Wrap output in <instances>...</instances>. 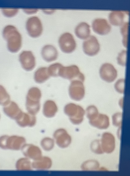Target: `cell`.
<instances>
[{"instance_id":"6da1fadb","label":"cell","mask_w":130,"mask_h":176,"mask_svg":"<svg viewBox=\"0 0 130 176\" xmlns=\"http://www.w3.org/2000/svg\"><path fill=\"white\" fill-rule=\"evenodd\" d=\"M3 35L7 41V48L10 52L16 53L20 50L22 45V37L15 27L11 25L6 26L3 30Z\"/></svg>"},{"instance_id":"7a4b0ae2","label":"cell","mask_w":130,"mask_h":176,"mask_svg":"<svg viewBox=\"0 0 130 176\" xmlns=\"http://www.w3.org/2000/svg\"><path fill=\"white\" fill-rule=\"evenodd\" d=\"M41 95L40 90L37 87H32L29 90L26 103V108L29 113L35 115L39 112Z\"/></svg>"},{"instance_id":"3957f363","label":"cell","mask_w":130,"mask_h":176,"mask_svg":"<svg viewBox=\"0 0 130 176\" xmlns=\"http://www.w3.org/2000/svg\"><path fill=\"white\" fill-rule=\"evenodd\" d=\"M64 112L69 117L71 122L79 124L83 121L85 111L80 106L70 103L67 104L64 108Z\"/></svg>"},{"instance_id":"277c9868","label":"cell","mask_w":130,"mask_h":176,"mask_svg":"<svg viewBox=\"0 0 130 176\" xmlns=\"http://www.w3.org/2000/svg\"><path fill=\"white\" fill-rule=\"evenodd\" d=\"M59 76L71 81L77 79L84 82L85 79L84 75L80 71L78 67L75 65L65 67L63 66L60 69Z\"/></svg>"},{"instance_id":"5b68a950","label":"cell","mask_w":130,"mask_h":176,"mask_svg":"<svg viewBox=\"0 0 130 176\" xmlns=\"http://www.w3.org/2000/svg\"><path fill=\"white\" fill-rule=\"evenodd\" d=\"M58 42L61 51L66 53H72L76 47V43L73 36L68 32L62 34L59 38Z\"/></svg>"},{"instance_id":"8992f818","label":"cell","mask_w":130,"mask_h":176,"mask_svg":"<svg viewBox=\"0 0 130 176\" xmlns=\"http://www.w3.org/2000/svg\"><path fill=\"white\" fill-rule=\"evenodd\" d=\"M26 28L29 35L34 38L40 36L43 31L41 21L36 16H33L28 19L26 23Z\"/></svg>"},{"instance_id":"52a82bcc","label":"cell","mask_w":130,"mask_h":176,"mask_svg":"<svg viewBox=\"0 0 130 176\" xmlns=\"http://www.w3.org/2000/svg\"><path fill=\"white\" fill-rule=\"evenodd\" d=\"M83 82L77 79L71 81L69 87V95L72 100L79 101L82 100L85 95Z\"/></svg>"},{"instance_id":"ba28073f","label":"cell","mask_w":130,"mask_h":176,"mask_svg":"<svg viewBox=\"0 0 130 176\" xmlns=\"http://www.w3.org/2000/svg\"><path fill=\"white\" fill-rule=\"evenodd\" d=\"M99 73L101 78L108 83L114 81L118 75L117 70L114 66L108 63H105L102 65L100 68Z\"/></svg>"},{"instance_id":"9c48e42d","label":"cell","mask_w":130,"mask_h":176,"mask_svg":"<svg viewBox=\"0 0 130 176\" xmlns=\"http://www.w3.org/2000/svg\"><path fill=\"white\" fill-rule=\"evenodd\" d=\"M19 60L22 68L27 71L32 70L35 67V58L30 51H22L19 55Z\"/></svg>"},{"instance_id":"30bf717a","label":"cell","mask_w":130,"mask_h":176,"mask_svg":"<svg viewBox=\"0 0 130 176\" xmlns=\"http://www.w3.org/2000/svg\"><path fill=\"white\" fill-rule=\"evenodd\" d=\"M83 47L85 53L91 56L97 54L100 48L97 39L93 36H90L84 42Z\"/></svg>"},{"instance_id":"8fae6325","label":"cell","mask_w":130,"mask_h":176,"mask_svg":"<svg viewBox=\"0 0 130 176\" xmlns=\"http://www.w3.org/2000/svg\"><path fill=\"white\" fill-rule=\"evenodd\" d=\"M53 137L57 145L62 148L68 147L71 141V136L63 129L60 128L56 130L54 133Z\"/></svg>"},{"instance_id":"7c38bea8","label":"cell","mask_w":130,"mask_h":176,"mask_svg":"<svg viewBox=\"0 0 130 176\" xmlns=\"http://www.w3.org/2000/svg\"><path fill=\"white\" fill-rule=\"evenodd\" d=\"M26 143V139L23 136L15 135H8L7 140L6 150H21Z\"/></svg>"},{"instance_id":"4fadbf2b","label":"cell","mask_w":130,"mask_h":176,"mask_svg":"<svg viewBox=\"0 0 130 176\" xmlns=\"http://www.w3.org/2000/svg\"><path fill=\"white\" fill-rule=\"evenodd\" d=\"M101 144L104 152L107 153H112L115 148V139L114 136L109 133L105 132L103 133L102 136Z\"/></svg>"},{"instance_id":"5bb4252c","label":"cell","mask_w":130,"mask_h":176,"mask_svg":"<svg viewBox=\"0 0 130 176\" xmlns=\"http://www.w3.org/2000/svg\"><path fill=\"white\" fill-rule=\"evenodd\" d=\"M92 27L95 32L101 35L108 34L111 29V27L107 21L103 19H95L92 23Z\"/></svg>"},{"instance_id":"9a60e30c","label":"cell","mask_w":130,"mask_h":176,"mask_svg":"<svg viewBox=\"0 0 130 176\" xmlns=\"http://www.w3.org/2000/svg\"><path fill=\"white\" fill-rule=\"evenodd\" d=\"M21 150L25 157L34 160L42 156V152L38 147L34 145L26 143Z\"/></svg>"},{"instance_id":"2e32d148","label":"cell","mask_w":130,"mask_h":176,"mask_svg":"<svg viewBox=\"0 0 130 176\" xmlns=\"http://www.w3.org/2000/svg\"><path fill=\"white\" fill-rule=\"evenodd\" d=\"M36 120L35 115L22 111L15 120L17 124L22 127L27 126L31 127L34 126L36 124Z\"/></svg>"},{"instance_id":"e0dca14e","label":"cell","mask_w":130,"mask_h":176,"mask_svg":"<svg viewBox=\"0 0 130 176\" xmlns=\"http://www.w3.org/2000/svg\"><path fill=\"white\" fill-rule=\"evenodd\" d=\"M41 54L43 59L46 61L51 62L55 60L58 56V51L53 45L47 44L42 48Z\"/></svg>"},{"instance_id":"ac0fdd59","label":"cell","mask_w":130,"mask_h":176,"mask_svg":"<svg viewBox=\"0 0 130 176\" xmlns=\"http://www.w3.org/2000/svg\"><path fill=\"white\" fill-rule=\"evenodd\" d=\"M89 122L93 126L100 129H106L109 125L108 117L101 114L99 113L94 118L89 120Z\"/></svg>"},{"instance_id":"d6986e66","label":"cell","mask_w":130,"mask_h":176,"mask_svg":"<svg viewBox=\"0 0 130 176\" xmlns=\"http://www.w3.org/2000/svg\"><path fill=\"white\" fill-rule=\"evenodd\" d=\"M3 109L6 115L15 120L22 111L18 105L13 101H10L8 104L4 106Z\"/></svg>"},{"instance_id":"ffe728a7","label":"cell","mask_w":130,"mask_h":176,"mask_svg":"<svg viewBox=\"0 0 130 176\" xmlns=\"http://www.w3.org/2000/svg\"><path fill=\"white\" fill-rule=\"evenodd\" d=\"M75 32L76 35L78 38L86 40L90 36V26L85 22H81L76 27Z\"/></svg>"},{"instance_id":"44dd1931","label":"cell","mask_w":130,"mask_h":176,"mask_svg":"<svg viewBox=\"0 0 130 176\" xmlns=\"http://www.w3.org/2000/svg\"><path fill=\"white\" fill-rule=\"evenodd\" d=\"M52 161L49 157L42 156L38 159L34 160L32 163V167L39 170H47L50 168L52 165Z\"/></svg>"},{"instance_id":"7402d4cb","label":"cell","mask_w":130,"mask_h":176,"mask_svg":"<svg viewBox=\"0 0 130 176\" xmlns=\"http://www.w3.org/2000/svg\"><path fill=\"white\" fill-rule=\"evenodd\" d=\"M57 110V107L53 101L48 100L44 103L43 111L44 115L46 117L48 118L53 117Z\"/></svg>"},{"instance_id":"603a6c76","label":"cell","mask_w":130,"mask_h":176,"mask_svg":"<svg viewBox=\"0 0 130 176\" xmlns=\"http://www.w3.org/2000/svg\"><path fill=\"white\" fill-rule=\"evenodd\" d=\"M124 14L122 11H112L109 15V21L113 25L121 26L124 23Z\"/></svg>"},{"instance_id":"cb8c5ba5","label":"cell","mask_w":130,"mask_h":176,"mask_svg":"<svg viewBox=\"0 0 130 176\" xmlns=\"http://www.w3.org/2000/svg\"><path fill=\"white\" fill-rule=\"evenodd\" d=\"M47 68L42 67L39 68L35 72L34 78L35 82L37 83H43L50 77L48 74Z\"/></svg>"},{"instance_id":"d4e9b609","label":"cell","mask_w":130,"mask_h":176,"mask_svg":"<svg viewBox=\"0 0 130 176\" xmlns=\"http://www.w3.org/2000/svg\"><path fill=\"white\" fill-rule=\"evenodd\" d=\"M15 167L18 171L30 170L32 168V163L29 159L26 157L21 158L17 161Z\"/></svg>"},{"instance_id":"484cf974","label":"cell","mask_w":130,"mask_h":176,"mask_svg":"<svg viewBox=\"0 0 130 176\" xmlns=\"http://www.w3.org/2000/svg\"><path fill=\"white\" fill-rule=\"evenodd\" d=\"M63 65L61 63L57 62L52 64L47 68V71L50 76L54 77L59 76L60 69Z\"/></svg>"},{"instance_id":"4316f807","label":"cell","mask_w":130,"mask_h":176,"mask_svg":"<svg viewBox=\"0 0 130 176\" xmlns=\"http://www.w3.org/2000/svg\"><path fill=\"white\" fill-rule=\"evenodd\" d=\"M10 101L9 95L4 87L0 85V105L4 106L8 104Z\"/></svg>"},{"instance_id":"83f0119b","label":"cell","mask_w":130,"mask_h":176,"mask_svg":"<svg viewBox=\"0 0 130 176\" xmlns=\"http://www.w3.org/2000/svg\"><path fill=\"white\" fill-rule=\"evenodd\" d=\"M99 164L98 162L93 160L88 161L82 165L81 168L84 170H96L98 169Z\"/></svg>"},{"instance_id":"f1b7e54d","label":"cell","mask_w":130,"mask_h":176,"mask_svg":"<svg viewBox=\"0 0 130 176\" xmlns=\"http://www.w3.org/2000/svg\"><path fill=\"white\" fill-rule=\"evenodd\" d=\"M54 140L49 137H45L41 141V145L44 150L48 151L51 150L54 145Z\"/></svg>"},{"instance_id":"f546056e","label":"cell","mask_w":130,"mask_h":176,"mask_svg":"<svg viewBox=\"0 0 130 176\" xmlns=\"http://www.w3.org/2000/svg\"><path fill=\"white\" fill-rule=\"evenodd\" d=\"M86 113L89 120L93 119L99 114L97 108L93 105H90L87 108Z\"/></svg>"},{"instance_id":"4dcf8cb0","label":"cell","mask_w":130,"mask_h":176,"mask_svg":"<svg viewBox=\"0 0 130 176\" xmlns=\"http://www.w3.org/2000/svg\"><path fill=\"white\" fill-rule=\"evenodd\" d=\"M121 26V31L123 36V43L124 46L127 47L129 23L125 22Z\"/></svg>"},{"instance_id":"1f68e13d","label":"cell","mask_w":130,"mask_h":176,"mask_svg":"<svg viewBox=\"0 0 130 176\" xmlns=\"http://www.w3.org/2000/svg\"><path fill=\"white\" fill-rule=\"evenodd\" d=\"M91 148L94 152L97 154H102L103 152L101 148L100 141L98 140L93 141L91 143Z\"/></svg>"},{"instance_id":"d6a6232c","label":"cell","mask_w":130,"mask_h":176,"mask_svg":"<svg viewBox=\"0 0 130 176\" xmlns=\"http://www.w3.org/2000/svg\"><path fill=\"white\" fill-rule=\"evenodd\" d=\"M127 51L122 50L119 54L117 58L118 63L122 66H125L126 63Z\"/></svg>"},{"instance_id":"836d02e7","label":"cell","mask_w":130,"mask_h":176,"mask_svg":"<svg viewBox=\"0 0 130 176\" xmlns=\"http://www.w3.org/2000/svg\"><path fill=\"white\" fill-rule=\"evenodd\" d=\"M125 80L124 79L118 80L115 85V88L116 91L121 93H123L124 91Z\"/></svg>"},{"instance_id":"e575fe53","label":"cell","mask_w":130,"mask_h":176,"mask_svg":"<svg viewBox=\"0 0 130 176\" xmlns=\"http://www.w3.org/2000/svg\"><path fill=\"white\" fill-rule=\"evenodd\" d=\"M122 114L121 113H115L112 116V123L115 126L118 127L121 124Z\"/></svg>"},{"instance_id":"d590c367","label":"cell","mask_w":130,"mask_h":176,"mask_svg":"<svg viewBox=\"0 0 130 176\" xmlns=\"http://www.w3.org/2000/svg\"><path fill=\"white\" fill-rule=\"evenodd\" d=\"M3 14L8 17H12L15 16L18 13L19 10L17 8H2V9Z\"/></svg>"},{"instance_id":"8d00e7d4","label":"cell","mask_w":130,"mask_h":176,"mask_svg":"<svg viewBox=\"0 0 130 176\" xmlns=\"http://www.w3.org/2000/svg\"><path fill=\"white\" fill-rule=\"evenodd\" d=\"M8 135H3L0 136V148L6 150L7 140Z\"/></svg>"},{"instance_id":"74e56055","label":"cell","mask_w":130,"mask_h":176,"mask_svg":"<svg viewBox=\"0 0 130 176\" xmlns=\"http://www.w3.org/2000/svg\"><path fill=\"white\" fill-rule=\"evenodd\" d=\"M24 11L28 14H32L35 13L38 11L37 9H24Z\"/></svg>"},{"instance_id":"f35d334b","label":"cell","mask_w":130,"mask_h":176,"mask_svg":"<svg viewBox=\"0 0 130 176\" xmlns=\"http://www.w3.org/2000/svg\"><path fill=\"white\" fill-rule=\"evenodd\" d=\"M44 11L47 14H50L54 12V10H44Z\"/></svg>"},{"instance_id":"ab89813d","label":"cell","mask_w":130,"mask_h":176,"mask_svg":"<svg viewBox=\"0 0 130 176\" xmlns=\"http://www.w3.org/2000/svg\"><path fill=\"white\" fill-rule=\"evenodd\" d=\"M0 118H1V115H0Z\"/></svg>"}]
</instances>
